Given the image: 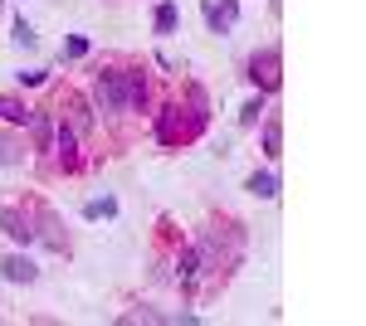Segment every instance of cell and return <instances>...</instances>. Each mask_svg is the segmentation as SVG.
I'll return each instance as SVG.
<instances>
[{
  "instance_id": "ffe728a7",
  "label": "cell",
  "mask_w": 366,
  "mask_h": 326,
  "mask_svg": "<svg viewBox=\"0 0 366 326\" xmlns=\"http://www.w3.org/2000/svg\"><path fill=\"white\" fill-rule=\"evenodd\" d=\"M113 215H117V200H113V195L88 200V205H84V219H113Z\"/></svg>"
},
{
  "instance_id": "5b68a950",
  "label": "cell",
  "mask_w": 366,
  "mask_h": 326,
  "mask_svg": "<svg viewBox=\"0 0 366 326\" xmlns=\"http://www.w3.org/2000/svg\"><path fill=\"white\" fill-rule=\"evenodd\" d=\"M249 83L259 88V93H279V88H283V54H279V44H269V49L249 54Z\"/></svg>"
},
{
  "instance_id": "5bb4252c",
  "label": "cell",
  "mask_w": 366,
  "mask_h": 326,
  "mask_svg": "<svg viewBox=\"0 0 366 326\" xmlns=\"http://www.w3.org/2000/svg\"><path fill=\"white\" fill-rule=\"evenodd\" d=\"M244 190L259 195V200H274V195H279V175H274V170H254L249 180H244Z\"/></svg>"
},
{
  "instance_id": "44dd1931",
  "label": "cell",
  "mask_w": 366,
  "mask_h": 326,
  "mask_svg": "<svg viewBox=\"0 0 366 326\" xmlns=\"http://www.w3.org/2000/svg\"><path fill=\"white\" fill-rule=\"evenodd\" d=\"M64 58H69V63H74V58H88V39L84 34H69V39H64Z\"/></svg>"
},
{
  "instance_id": "2e32d148",
  "label": "cell",
  "mask_w": 366,
  "mask_h": 326,
  "mask_svg": "<svg viewBox=\"0 0 366 326\" xmlns=\"http://www.w3.org/2000/svg\"><path fill=\"white\" fill-rule=\"evenodd\" d=\"M152 25H157V34H176V25H181V10H176V0H162V5H157Z\"/></svg>"
},
{
  "instance_id": "9a60e30c",
  "label": "cell",
  "mask_w": 366,
  "mask_h": 326,
  "mask_svg": "<svg viewBox=\"0 0 366 326\" xmlns=\"http://www.w3.org/2000/svg\"><path fill=\"white\" fill-rule=\"evenodd\" d=\"M29 112H34V108H25L20 98L0 93V122H10V127H25V122H29Z\"/></svg>"
},
{
  "instance_id": "7a4b0ae2",
  "label": "cell",
  "mask_w": 366,
  "mask_h": 326,
  "mask_svg": "<svg viewBox=\"0 0 366 326\" xmlns=\"http://www.w3.org/2000/svg\"><path fill=\"white\" fill-rule=\"evenodd\" d=\"M117 83H122V112L127 117L152 112V78L142 73V63H117Z\"/></svg>"
},
{
  "instance_id": "7402d4cb",
  "label": "cell",
  "mask_w": 366,
  "mask_h": 326,
  "mask_svg": "<svg viewBox=\"0 0 366 326\" xmlns=\"http://www.w3.org/2000/svg\"><path fill=\"white\" fill-rule=\"evenodd\" d=\"M15 83H20V88H44L49 73H44V68H29V73H15Z\"/></svg>"
},
{
  "instance_id": "52a82bcc",
  "label": "cell",
  "mask_w": 366,
  "mask_h": 326,
  "mask_svg": "<svg viewBox=\"0 0 366 326\" xmlns=\"http://www.w3.org/2000/svg\"><path fill=\"white\" fill-rule=\"evenodd\" d=\"M29 219H34V239H44L54 253H64V248H69V239H64V224H59V215L49 210V205H29Z\"/></svg>"
},
{
  "instance_id": "30bf717a",
  "label": "cell",
  "mask_w": 366,
  "mask_h": 326,
  "mask_svg": "<svg viewBox=\"0 0 366 326\" xmlns=\"http://www.w3.org/2000/svg\"><path fill=\"white\" fill-rule=\"evenodd\" d=\"M239 20V0H205V25L210 34H229Z\"/></svg>"
},
{
  "instance_id": "8992f818",
  "label": "cell",
  "mask_w": 366,
  "mask_h": 326,
  "mask_svg": "<svg viewBox=\"0 0 366 326\" xmlns=\"http://www.w3.org/2000/svg\"><path fill=\"white\" fill-rule=\"evenodd\" d=\"M54 112H59V122H69V127H74L79 136H88L93 127H98V117H93V103H88L84 93H74V88H69V93H64V98L54 103Z\"/></svg>"
},
{
  "instance_id": "3957f363",
  "label": "cell",
  "mask_w": 366,
  "mask_h": 326,
  "mask_svg": "<svg viewBox=\"0 0 366 326\" xmlns=\"http://www.w3.org/2000/svg\"><path fill=\"white\" fill-rule=\"evenodd\" d=\"M93 117L103 122V117H122V83H117V58L113 63H103L98 73H93Z\"/></svg>"
},
{
  "instance_id": "6da1fadb",
  "label": "cell",
  "mask_w": 366,
  "mask_h": 326,
  "mask_svg": "<svg viewBox=\"0 0 366 326\" xmlns=\"http://www.w3.org/2000/svg\"><path fill=\"white\" fill-rule=\"evenodd\" d=\"M205 127H210V117L191 112V108H186V98H167L162 108L152 112V136H157L162 146H191Z\"/></svg>"
},
{
  "instance_id": "ba28073f",
  "label": "cell",
  "mask_w": 366,
  "mask_h": 326,
  "mask_svg": "<svg viewBox=\"0 0 366 326\" xmlns=\"http://www.w3.org/2000/svg\"><path fill=\"white\" fill-rule=\"evenodd\" d=\"M0 234H5L10 244L29 248V244H34V219H29V210H15V205H5V210H0Z\"/></svg>"
},
{
  "instance_id": "9c48e42d",
  "label": "cell",
  "mask_w": 366,
  "mask_h": 326,
  "mask_svg": "<svg viewBox=\"0 0 366 326\" xmlns=\"http://www.w3.org/2000/svg\"><path fill=\"white\" fill-rule=\"evenodd\" d=\"M171 272H176L181 292H196V287H200V258H196V244H181V248H176V258H171Z\"/></svg>"
},
{
  "instance_id": "d6986e66",
  "label": "cell",
  "mask_w": 366,
  "mask_h": 326,
  "mask_svg": "<svg viewBox=\"0 0 366 326\" xmlns=\"http://www.w3.org/2000/svg\"><path fill=\"white\" fill-rule=\"evenodd\" d=\"M20 161H25V141L0 136V165H20Z\"/></svg>"
},
{
  "instance_id": "8fae6325",
  "label": "cell",
  "mask_w": 366,
  "mask_h": 326,
  "mask_svg": "<svg viewBox=\"0 0 366 326\" xmlns=\"http://www.w3.org/2000/svg\"><path fill=\"white\" fill-rule=\"evenodd\" d=\"M0 277H5V282H15V287H29V282L39 277V268H34V258H29V253H10V258L0 263Z\"/></svg>"
},
{
  "instance_id": "ac0fdd59",
  "label": "cell",
  "mask_w": 366,
  "mask_h": 326,
  "mask_svg": "<svg viewBox=\"0 0 366 326\" xmlns=\"http://www.w3.org/2000/svg\"><path fill=\"white\" fill-rule=\"evenodd\" d=\"M10 39H15V44H20V49H34V44H39V34H34V25H29L25 15H20V20H15V25H10Z\"/></svg>"
},
{
  "instance_id": "277c9868",
  "label": "cell",
  "mask_w": 366,
  "mask_h": 326,
  "mask_svg": "<svg viewBox=\"0 0 366 326\" xmlns=\"http://www.w3.org/2000/svg\"><path fill=\"white\" fill-rule=\"evenodd\" d=\"M49 151H54V165L64 175L84 170V136L74 132L69 122H59V117H54V141H49Z\"/></svg>"
},
{
  "instance_id": "7c38bea8",
  "label": "cell",
  "mask_w": 366,
  "mask_h": 326,
  "mask_svg": "<svg viewBox=\"0 0 366 326\" xmlns=\"http://www.w3.org/2000/svg\"><path fill=\"white\" fill-rule=\"evenodd\" d=\"M25 127L34 136V151H49V141H54V117H49V108H34Z\"/></svg>"
},
{
  "instance_id": "4fadbf2b",
  "label": "cell",
  "mask_w": 366,
  "mask_h": 326,
  "mask_svg": "<svg viewBox=\"0 0 366 326\" xmlns=\"http://www.w3.org/2000/svg\"><path fill=\"white\" fill-rule=\"evenodd\" d=\"M259 141H264V156H269V161H279V156H283V122H279V117H264Z\"/></svg>"
},
{
  "instance_id": "e0dca14e",
  "label": "cell",
  "mask_w": 366,
  "mask_h": 326,
  "mask_svg": "<svg viewBox=\"0 0 366 326\" xmlns=\"http://www.w3.org/2000/svg\"><path fill=\"white\" fill-rule=\"evenodd\" d=\"M264 112H269V93H254L249 103L239 108V127H259V122H264Z\"/></svg>"
}]
</instances>
